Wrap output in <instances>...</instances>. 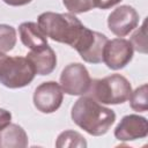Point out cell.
I'll return each instance as SVG.
<instances>
[{
	"mask_svg": "<svg viewBox=\"0 0 148 148\" xmlns=\"http://www.w3.org/2000/svg\"><path fill=\"white\" fill-rule=\"evenodd\" d=\"M132 92L130 81L120 74H111L103 79L91 80L86 95L102 104H121L126 102Z\"/></svg>",
	"mask_w": 148,
	"mask_h": 148,
	"instance_id": "cell-3",
	"label": "cell"
},
{
	"mask_svg": "<svg viewBox=\"0 0 148 148\" xmlns=\"http://www.w3.org/2000/svg\"><path fill=\"white\" fill-rule=\"evenodd\" d=\"M18 34L23 45L29 47L30 50H35L47 44V38L37 23L34 22L21 23L18 27Z\"/></svg>",
	"mask_w": 148,
	"mask_h": 148,
	"instance_id": "cell-12",
	"label": "cell"
},
{
	"mask_svg": "<svg viewBox=\"0 0 148 148\" xmlns=\"http://www.w3.org/2000/svg\"><path fill=\"white\" fill-rule=\"evenodd\" d=\"M108 40L104 34L87 29L75 50L86 62L99 64L103 61V50Z\"/></svg>",
	"mask_w": 148,
	"mask_h": 148,
	"instance_id": "cell-8",
	"label": "cell"
},
{
	"mask_svg": "<svg viewBox=\"0 0 148 148\" xmlns=\"http://www.w3.org/2000/svg\"><path fill=\"white\" fill-rule=\"evenodd\" d=\"M133 51L131 42L125 38L108 40L103 50V61L110 69H121L132 60Z\"/></svg>",
	"mask_w": 148,
	"mask_h": 148,
	"instance_id": "cell-6",
	"label": "cell"
},
{
	"mask_svg": "<svg viewBox=\"0 0 148 148\" xmlns=\"http://www.w3.org/2000/svg\"><path fill=\"white\" fill-rule=\"evenodd\" d=\"M71 117L80 128L94 136L104 135L116 120L113 110L101 105L88 95H82L74 103Z\"/></svg>",
	"mask_w": 148,
	"mask_h": 148,
	"instance_id": "cell-1",
	"label": "cell"
},
{
	"mask_svg": "<svg viewBox=\"0 0 148 148\" xmlns=\"http://www.w3.org/2000/svg\"><path fill=\"white\" fill-rule=\"evenodd\" d=\"M64 98V91L56 81H47L39 84L34 92V105L43 113H52L57 111Z\"/></svg>",
	"mask_w": 148,
	"mask_h": 148,
	"instance_id": "cell-7",
	"label": "cell"
},
{
	"mask_svg": "<svg viewBox=\"0 0 148 148\" xmlns=\"http://www.w3.org/2000/svg\"><path fill=\"white\" fill-rule=\"evenodd\" d=\"M37 24L46 37L51 39L68 44L75 49L87 31V27L71 13H53L45 12L37 18Z\"/></svg>",
	"mask_w": 148,
	"mask_h": 148,
	"instance_id": "cell-2",
	"label": "cell"
},
{
	"mask_svg": "<svg viewBox=\"0 0 148 148\" xmlns=\"http://www.w3.org/2000/svg\"><path fill=\"white\" fill-rule=\"evenodd\" d=\"M148 135V120L139 114H127L123 117L114 128V136L119 141H133Z\"/></svg>",
	"mask_w": 148,
	"mask_h": 148,
	"instance_id": "cell-10",
	"label": "cell"
},
{
	"mask_svg": "<svg viewBox=\"0 0 148 148\" xmlns=\"http://www.w3.org/2000/svg\"><path fill=\"white\" fill-rule=\"evenodd\" d=\"M31 1L32 0H3L5 3H7L9 6H15V7H17V6H24V5H27V3L31 2Z\"/></svg>",
	"mask_w": 148,
	"mask_h": 148,
	"instance_id": "cell-21",
	"label": "cell"
},
{
	"mask_svg": "<svg viewBox=\"0 0 148 148\" xmlns=\"http://www.w3.org/2000/svg\"><path fill=\"white\" fill-rule=\"evenodd\" d=\"M91 77L84 65L72 62L67 65L60 74V87L65 94L73 96L86 95L89 90Z\"/></svg>",
	"mask_w": 148,
	"mask_h": 148,
	"instance_id": "cell-5",
	"label": "cell"
},
{
	"mask_svg": "<svg viewBox=\"0 0 148 148\" xmlns=\"http://www.w3.org/2000/svg\"><path fill=\"white\" fill-rule=\"evenodd\" d=\"M12 120V113L5 109H0V130L5 128L10 124Z\"/></svg>",
	"mask_w": 148,
	"mask_h": 148,
	"instance_id": "cell-19",
	"label": "cell"
},
{
	"mask_svg": "<svg viewBox=\"0 0 148 148\" xmlns=\"http://www.w3.org/2000/svg\"><path fill=\"white\" fill-rule=\"evenodd\" d=\"M36 72L31 62L24 57H9L0 53V83L10 89L30 84Z\"/></svg>",
	"mask_w": 148,
	"mask_h": 148,
	"instance_id": "cell-4",
	"label": "cell"
},
{
	"mask_svg": "<svg viewBox=\"0 0 148 148\" xmlns=\"http://www.w3.org/2000/svg\"><path fill=\"white\" fill-rule=\"evenodd\" d=\"M62 3L73 14L86 13L96 7L95 0H62Z\"/></svg>",
	"mask_w": 148,
	"mask_h": 148,
	"instance_id": "cell-17",
	"label": "cell"
},
{
	"mask_svg": "<svg viewBox=\"0 0 148 148\" xmlns=\"http://www.w3.org/2000/svg\"><path fill=\"white\" fill-rule=\"evenodd\" d=\"M16 44V30L8 24H0V53L9 52Z\"/></svg>",
	"mask_w": 148,
	"mask_h": 148,
	"instance_id": "cell-15",
	"label": "cell"
},
{
	"mask_svg": "<svg viewBox=\"0 0 148 148\" xmlns=\"http://www.w3.org/2000/svg\"><path fill=\"white\" fill-rule=\"evenodd\" d=\"M146 21L142 23L140 29H138L131 37V44L133 50H136L141 53H147V39H146Z\"/></svg>",
	"mask_w": 148,
	"mask_h": 148,
	"instance_id": "cell-18",
	"label": "cell"
},
{
	"mask_svg": "<svg viewBox=\"0 0 148 148\" xmlns=\"http://www.w3.org/2000/svg\"><path fill=\"white\" fill-rule=\"evenodd\" d=\"M57 148H66V147H77V148H86L87 141L86 139L76 131L67 130L61 132L56 141Z\"/></svg>",
	"mask_w": 148,
	"mask_h": 148,
	"instance_id": "cell-14",
	"label": "cell"
},
{
	"mask_svg": "<svg viewBox=\"0 0 148 148\" xmlns=\"http://www.w3.org/2000/svg\"><path fill=\"white\" fill-rule=\"evenodd\" d=\"M121 0H95V5L97 8L101 9H109L117 3H119Z\"/></svg>",
	"mask_w": 148,
	"mask_h": 148,
	"instance_id": "cell-20",
	"label": "cell"
},
{
	"mask_svg": "<svg viewBox=\"0 0 148 148\" xmlns=\"http://www.w3.org/2000/svg\"><path fill=\"white\" fill-rule=\"evenodd\" d=\"M28 135L17 124H9L0 130V148H25Z\"/></svg>",
	"mask_w": 148,
	"mask_h": 148,
	"instance_id": "cell-13",
	"label": "cell"
},
{
	"mask_svg": "<svg viewBox=\"0 0 148 148\" xmlns=\"http://www.w3.org/2000/svg\"><path fill=\"white\" fill-rule=\"evenodd\" d=\"M139 24L138 12L128 5L117 7L108 17V27L112 34L118 37L128 35Z\"/></svg>",
	"mask_w": 148,
	"mask_h": 148,
	"instance_id": "cell-9",
	"label": "cell"
},
{
	"mask_svg": "<svg viewBox=\"0 0 148 148\" xmlns=\"http://www.w3.org/2000/svg\"><path fill=\"white\" fill-rule=\"evenodd\" d=\"M25 58L31 62L36 74L38 75H49L54 71L57 66L56 52L49 44L31 50Z\"/></svg>",
	"mask_w": 148,
	"mask_h": 148,
	"instance_id": "cell-11",
	"label": "cell"
},
{
	"mask_svg": "<svg viewBox=\"0 0 148 148\" xmlns=\"http://www.w3.org/2000/svg\"><path fill=\"white\" fill-rule=\"evenodd\" d=\"M130 105L134 111L145 112L148 109L147 104V84H142L138 87L134 91L131 92L130 97Z\"/></svg>",
	"mask_w": 148,
	"mask_h": 148,
	"instance_id": "cell-16",
	"label": "cell"
}]
</instances>
